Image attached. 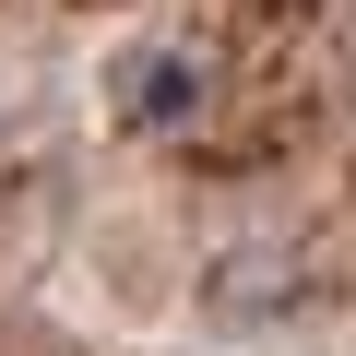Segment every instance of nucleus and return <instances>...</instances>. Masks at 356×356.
<instances>
[{"instance_id": "f257e3e1", "label": "nucleus", "mask_w": 356, "mask_h": 356, "mask_svg": "<svg viewBox=\"0 0 356 356\" xmlns=\"http://www.w3.org/2000/svg\"><path fill=\"white\" fill-rule=\"evenodd\" d=\"M107 119H119V131H191V119H202V60H191V48H119Z\"/></svg>"}]
</instances>
